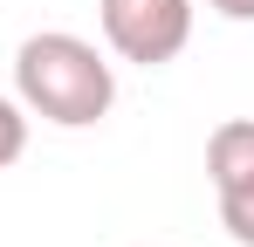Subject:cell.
I'll list each match as a JSON object with an SVG mask.
<instances>
[{
  "label": "cell",
  "instance_id": "4",
  "mask_svg": "<svg viewBox=\"0 0 254 247\" xmlns=\"http://www.w3.org/2000/svg\"><path fill=\"white\" fill-rule=\"evenodd\" d=\"M28 151V110H21V96H0V172Z\"/></svg>",
  "mask_w": 254,
  "mask_h": 247
},
{
  "label": "cell",
  "instance_id": "3",
  "mask_svg": "<svg viewBox=\"0 0 254 247\" xmlns=\"http://www.w3.org/2000/svg\"><path fill=\"white\" fill-rule=\"evenodd\" d=\"M206 179L220 192V227L254 247V117H227L206 137Z\"/></svg>",
  "mask_w": 254,
  "mask_h": 247
},
{
  "label": "cell",
  "instance_id": "2",
  "mask_svg": "<svg viewBox=\"0 0 254 247\" xmlns=\"http://www.w3.org/2000/svg\"><path fill=\"white\" fill-rule=\"evenodd\" d=\"M96 21L117 62L158 69L192 41V0H96Z\"/></svg>",
  "mask_w": 254,
  "mask_h": 247
},
{
  "label": "cell",
  "instance_id": "5",
  "mask_svg": "<svg viewBox=\"0 0 254 247\" xmlns=\"http://www.w3.org/2000/svg\"><path fill=\"white\" fill-rule=\"evenodd\" d=\"M213 14H227V21H254V0H206Z\"/></svg>",
  "mask_w": 254,
  "mask_h": 247
},
{
  "label": "cell",
  "instance_id": "1",
  "mask_svg": "<svg viewBox=\"0 0 254 247\" xmlns=\"http://www.w3.org/2000/svg\"><path fill=\"white\" fill-rule=\"evenodd\" d=\"M14 96L21 110H35L42 124H62V130H83V124H103L110 103H117V76L103 62V48L69 28H48V35H28L14 48Z\"/></svg>",
  "mask_w": 254,
  "mask_h": 247
}]
</instances>
